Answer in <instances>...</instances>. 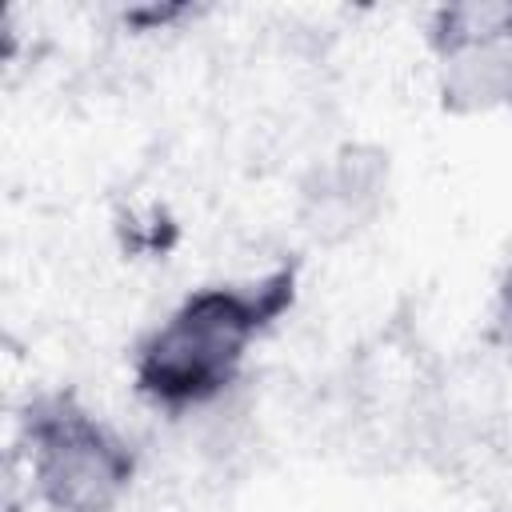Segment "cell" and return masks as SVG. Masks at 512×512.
<instances>
[{
	"mask_svg": "<svg viewBox=\"0 0 512 512\" xmlns=\"http://www.w3.org/2000/svg\"><path fill=\"white\" fill-rule=\"evenodd\" d=\"M512 40V4H452L436 16V44L440 52L468 48V44H492Z\"/></svg>",
	"mask_w": 512,
	"mask_h": 512,
	"instance_id": "cell-4",
	"label": "cell"
},
{
	"mask_svg": "<svg viewBox=\"0 0 512 512\" xmlns=\"http://www.w3.org/2000/svg\"><path fill=\"white\" fill-rule=\"evenodd\" d=\"M500 312H504V320L512 324V268H508V276H504V288H500Z\"/></svg>",
	"mask_w": 512,
	"mask_h": 512,
	"instance_id": "cell-5",
	"label": "cell"
},
{
	"mask_svg": "<svg viewBox=\"0 0 512 512\" xmlns=\"http://www.w3.org/2000/svg\"><path fill=\"white\" fill-rule=\"evenodd\" d=\"M288 276L244 288H204L188 296L140 348L136 380L168 408L204 404L224 392L244 360L248 340L280 312Z\"/></svg>",
	"mask_w": 512,
	"mask_h": 512,
	"instance_id": "cell-1",
	"label": "cell"
},
{
	"mask_svg": "<svg viewBox=\"0 0 512 512\" xmlns=\"http://www.w3.org/2000/svg\"><path fill=\"white\" fill-rule=\"evenodd\" d=\"M32 480L56 512H108L132 480V456L92 416L56 400L32 416Z\"/></svg>",
	"mask_w": 512,
	"mask_h": 512,
	"instance_id": "cell-2",
	"label": "cell"
},
{
	"mask_svg": "<svg viewBox=\"0 0 512 512\" xmlns=\"http://www.w3.org/2000/svg\"><path fill=\"white\" fill-rule=\"evenodd\" d=\"M440 92L452 112H492L512 100V40L440 52Z\"/></svg>",
	"mask_w": 512,
	"mask_h": 512,
	"instance_id": "cell-3",
	"label": "cell"
}]
</instances>
